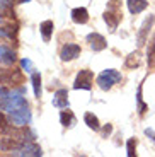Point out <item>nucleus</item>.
<instances>
[{"label":"nucleus","instance_id":"obj_1","mask_svg":"<svg viewBox=\"0 0 155 157\" xmlns=\"http://www.w3.org/2000/svg\"><path fill=\"white\" fill-rule=\"evenodd\" d=\"M5 108L9 109L12 116V121L17 126H24L31 120V113L27 108V102L21 96H14V98H5Z\"/></svg>","mask_w":155,"mask_h":157},{"label":"nucleus","instance_id":"obj_2","mask_svg":"<svg viewBox=\"0 0 155 157\" xmlns=\"http://www.w3.org/2000/svg\"><path fill=\"white\" fill-rule=\"evenodd\" d=\"M121 80V74L114 68H108L102 70L101 74L97 75V86L101 87L102 90H109L114 84H118Z\"/></svg>","mask_w":155,"mask_h":157},{"label":"nucleus","instance_id":"obj_3","mask_svg":"<svg viewBox=\"0 0 155 157\" xmlns=\"http://www.w3.org/2000/svg\"><path fill=\"white\" fill-rule=\"evenodd\" d=\"M92 82H94V74L92 70H80L75 77V82H74V89H84V90H90L92 89Z\"/></svg>","mask_w":155,"mask_h":157},{"label":"nucleus","instance_id":"obj_4","mask_svg":"<svg viewBox=\"0 0 155 157\" xmlns=\"http://www.w3.org/2000/svg\"><path fill=\"white\" fill-rule=\"evenodd\" d=\"M80 46L75 43H66L65 46L62 48V51H60V58L63 60V62H72V60H75L78 55H80Z\"/></svg>","mask_w":155,"mask_h":157},{"label":"nucleus","instance_id":"obj_5","mask_svg":"<svg viewBox=\"0 0 155 157\" xmlns=\"http://www.w3.org/2000/svg\"><path fill=\"white\" fill-rule=\"evenodd\" d=\"M14 155H27V157H39L41 155V147L39 145H36V144H24L21 149H17V150H14Z\"/></svg>","mask_w":155,"mask_h":157},{"label":"nucleus","instance_id":"obj_6","mask_svg":"<svg viewBox=\"0 0 155 157\" xmlns=\"http://www.w3.org/2000/svg\"><path fill=\"white\" fill-rule=\"evenodd\" d=\"M87 41H89L90 50H94V51H102V50H106V46H108L106 38L102 34H99V33H90V34L87 36Z\"/></svg>","mask_w":155,"mask_h":157},{"label":"nucleus","instance_id":"obj_7","mask_svg":"<svg viewBox=\"0 0 155 157\" xmlns=\"http://www.w3.org/2000/svg\"><path fill=\"white\" fill-rule=\"evenodd\" d=\"M24 145V142L17 140V138H14L12 135H9V137H4L2 140H0V149L4 150V152H14V150L21 149V147Z\"/></svg>","mask_w":155,"mask_h":157},{"label":"nucleus","instance_id":"obj_8","mask_svg":"<svg viewBox=\"0 0 155 157\" xmlns=\"http://www.w3.org/2000/svg\"><path fill=\"white\" fill-rule=\"evenodd\" d=\"M53 106L56 108H68V92H66V89H60L55 92L53 96Z\"/></svg>","mask_w":155,"mask_h":157},{"label":"nucleus","instance_id":"obj_9","mask_svg":"<svg viewBox=\"0 0 155 157\" xmlns=\"http://www.w3.org/2000/svg\"><path fill=\"white\" fill-rule=\"evenodd\" d=\"M104 21L109 28H111V31H114L118 28V24H119V12L112 10V9H108L104 12Z\"/></svg>","mask_w":155,"mask_h":157},{"label":"nucleus","instance_id":"obj_10","mask_svg":"<svg viewBox=\"0 0 155 157\" xmlns=\"http://www.w3.org/2000/svg\"><path fill=\"white\" fill-rule=\"evenodd\" d=\"M153 21H155V17L150 16L143 22V26H142V29H140V33H138V38H136V39H138V46H143V44H145V41H147V34H148V31H150Z\"/></svg>","mask_w":155,"mask_h":157},{"label":"nucleus","instance_id":"obj_11","mask_svg":"<svg viewBox=\"0 0 155 157\" xmlns=\"http://www.w3.org/2000/svg\"><path fill=\"white\" fill-rule=\"evenodd\" d=\"M72 21L75 24H85L89 21V12L85 7H77L72 10Z\"/></svg>","mask_w":155,"mask_h":157},{"label":"nucleus","instance_id":"obj_12","mask_svg":"<svg viewBox=\"0 0 155 157\" xmlns=\"http://www.w3.org/2000/svg\"><path fill=\"white\" fill-rule=\"evenodd\" d=\"M126 5H128V10L131 14H140L147 9L148 2L147 0H126Z\"/></svg>","mask_w":155,"mask_h":157},{"label":"nucleus","instance_id":"obj_13","mask_svg":"<svg viewBox=\"0 0 155 157\" xmlns=\"http://www.w3.org/2000/svg\"><path fill=\"white\" fill-rule=\"evenodd\" d=\"M14 62H16V53L12 50H9L7 46H2V44H0V63L12 65Z\"/></svg>","mask_w":155,"mask_h":157},{"label":"nucleus","instance_id":"obj_14","mask_svg":"<svg viewBox=\"0 0 155 157\" xmlns=\"http://www.w3.org/2000/svg\"><path fill=\"white\" fill-rule=\"evenodd\" d=\"M60 121H62V125L65 126V128L74 126L75 125V114H74V111H70L68 108H65V111L60 113Z\"/></svg>","mask_w":155,"mask_h":157},{"label":"nucleus","instance_id":"obj_15","mask_svg":"<svg viewBox=\"0 0 155 157\" xmlns=\"http://www.w3.org/2000/svg\"><path fill=\"white\" fill-rule=\"evenodd\" d=\"M53 29H55L53 21H44V22H41V28H39V31H41V36H43L44 43H48V41L51 39V34H53Z\"/></svg>","mask_w":155,"mask_h":157},{"label":"nucleus","instance_id":"obj_16","mask_svg":"<svg viewBox=\"0 0 155 157\" xmlns=\"http://www.w3.org/2000/svg\"><path fill=\"white\" fill-rule=\"evenodd\" d=\"M84 121H85V125L89 126V128H92V130H99V128H101L99 118H97L94 113H85V114H84Z\"/></svg>","mask_w":155,"mask_h":157},{"label":"nucleus","instance_id":"obj_17","mask_svg":"<svg viewBox=\"0 0 155 157\" xmlns=\"http://www.w3.org/2000/svg\"><path fill=\"white\" fill-rule=\"evenodd\" d=\"M31 82H32V89H34V96L39 99L41 98V75H39L38 72H32Z\"/></svg>","mask_w":155,"mask_h":157},{"label":"nucleus","instance_id":"obj_18","mask_svg":"<svg viewBox=\"0 0 155 157\" xmlns=\"http://www.w3.org/2000/svg\"><path fill=\"white\" fill-rule=\"evenodd\" d=\"M124 65H126V68H136V67H140V55H138V53H131V55L126 58Z\"/></svg>","mask_w":155,"mask_h":157},{"label":"nucleus","instance_id":"obj_19","mask_svg":"<svg viewBox=\"0 0 155 157\" xmlns=\"http://www.w3.org/2000/svg\"><path fill=\"white\" fill-rule=\"evenodd\" d=\"M147 63H148V67H150V68H155V36H153V41H152L150 48H148Z\"/></svg>","mask_w":155,"mask_h":157},{"label":"nucleus","instance_id":"obj_20","mask_svg":"<svg viewBox=\"0 0 155 157\" xmlns=\"http://www.w3.org/2000/svg\"><path fill=\"white\" fill-rule=\"evenodd\" d=\"M126 152H128V157H135L136 155V138H130L128 140Z\"/></svg>","mask_w":155,"mask_h":157},{"label":"nucleus","instance_id":"obj_21","mask_svg":"<svg viewBox=\"0 0 155 157\" xmlns=\"http://www.w3.org/2000/svg\"><path fill=\"white\" fill-rule=\"evenodd\" d=\"M147 104H143V101H142V87L138 89V113L140 114H145V111H147Z\"/></svg>","mask_w":155,"mask_h":157},{"label":"nucleus","instance_id":"obj_22","mask_svg":"<svg viewBox=\"0 0 155 157\" xmlns=\"http://www.w3.org/2000/svg\"><path fill=\"white\" fill-rule=\"evenodd\" d=\"M0 130H4V132L9 130V120H7V116H5L2 111H0Z\"/></svg>","mask_w":155,"mask_h":157},{"label":"nucleus","instance_id":"obj_23","mask_svg":"<svg viewBox=\"0 0 155 157\" xmlns=\"http://www.w3.org/2000/svg\"><path fill=\"white\" fill-rule=\"evenodd\" d=\"M111 132H112V126H111V125H106L104 128H102V137H108Z\"/></svg>","mask_w":155,"mask_h":157},{"label":"nucleus","instance_id":"obj_24","mask_svg":"<svg viewBox=\"0 0 155 157\" xmlns=\"http://www.w3.org/2000/svg\"><path fill=\"white\" fill-rule=\"evenodd\" d=\"M21 63H22V67H24V68H27V72H31V70H29V68H31V62H29V60L24 58Z\"/></svg>","mask_w":155,"mask_h":157},{"label":"nucleus","instance_id":"obj_25","mask_svg":"<svg viewBox=\"0 0 155 157\" xmlns=\"http://www.w3.org/2000/svg\"><path fill=\"white\" fill-rule=\"evenodd\" d=\"M145 133H147L148 137H152V138L155 140V133H153V130H145Z\"/></svg>","mask_w":155,"mask_h":157},{"label":"nucleus","instance_id":"obj_26","mask_svg":"<svg viewBox=\"0 0 155 157\" xmlns=\"http://www.w3.org/2000/svg\"><path fill=\"white\" fill-rule=\"evenodd\" d=\"M0 94H7V89H0Z\"/></svg>","mask_w":155,"mask_h":157}]
</instances>
